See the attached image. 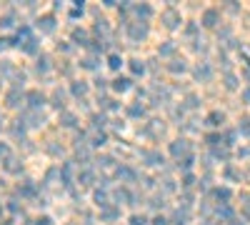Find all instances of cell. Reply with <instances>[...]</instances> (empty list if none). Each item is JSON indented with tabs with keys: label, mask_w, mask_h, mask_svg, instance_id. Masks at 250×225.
<instances>
[{
	"label": "cell",
	"mask_w": 250,
	"mask_h": 225,
	"mask_svg": "<svg viewBox=\"0 0 250 225\" xmlns=\"http://www.w3.org/2000/svg\"><path fill=\"white\" fill-rule=\"evenodd\" d=\"M48 223H50L48 218H43V220H38V225H48Z\"/></svg>",
	"instance_id": "cell-3"
},
{
	"label": "cell",
	"mask_w": 250,
	"mask_h": 225,
	"mask_svg": "<svg viewBox=\"0 0 250 225\" xmlns=\"http://www.w3.org/2000/svg\"><path fill=\"white\" fill-rule=\"evenodd\" d=\"M120 65V58H115V55H113V58H110V68H118Z\"/></svg>",
	"instance_id": "cell-2"
},
{
	"label": "cell",
	"mask_w": 250,
	"mask_h": 225,
	"mask_svg": "<svg viewBox=\"0 0 250 225\" xmlns=\"http://www.w3.org/2000/svg\"><path fill=\"white\" fill-rule=\"evenodd\" d=\"M128 88V80H115V90H125Z\"/></svg>",
	"instance_id": "cell-1"
}]
</instances>
